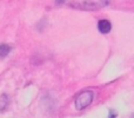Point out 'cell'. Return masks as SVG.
Here are the masks:
<instances>
[{
	"mask_svg": "<svg viewBox=\"0 0 134 118\" xmlns=\"http://www.w3.org/2000/svg\"><path fill=\"white\" fill-rule=\"evenodd\" d=\"M98 28H99V31L101 33H108L112 28V25L108 20L104 19V20H100L99 23H98Z\"/></svg>",
	"mask_w": 134,
	"mask_h": 118,
	"instance_id": "3957f363",
	"label": "cell"
},
{
	"mask_svg": "<svg viewBox=\"0 0 134 118\" xmlns=\"http://www.w3.org/2000/svg\"><path fill=\"white\" fill-rule=\"evenodd\" d=\"M114 117H116V112L111 111V115H109V118H114Z\"/></svg>",
	"mask_w": 134,
	"mask_h": 118,
	"instance_id": "5b68a950",
	"label": "cell"
},
{
	"mask_svg": "<svg viewBox=\"0 0 134 118\" xmlns=\"http://www.w3.org/2000/svg\"><path fill=\"white\" fill-rule=\"evenodd\" d=\"M93 97H94V95H93L92 91L81 92L75 99V107L78 110H82V109H85V107H87L88 105L92 103Z\"/></svg>",
	"mask_w": 134,
	"mask_h": 118,
	"instance_id": "7a4b0ae2",
	"label": "cell"
},
{
	"mask_svg": "<svg viewBox=\"0 0 134 118\" xmlns=\"http://www.w3.org/2000/svg\"><path fill=\"white\" fill-rule=\"evenodd\" d=\"M9 52H11V46L9 45H7V44L0 45V58H5Z\"/></svg>",
	"mask_w": 134,
	"mask_h": 118,
	"instance_id": "277c9868",
	"label": "cell"
},
{
	"mask_svg": "<svg viewBox=\"0 0 134 118\" xmlns=\"http://www.w3.org/2000/svg\"><path fill=\"white\" fill-rule=\"evenodd\" d=\"M107 4H108L107 1H74V2H68V5L72 7L80 8V9H90V11H94V9L101 8V7L106 6Z\"/></svg>",
	"mask_w": 134,
	"mask_h": 118,
	"instance_id": "6da1fadb",
	"label": "cell"
}]
</instances>
